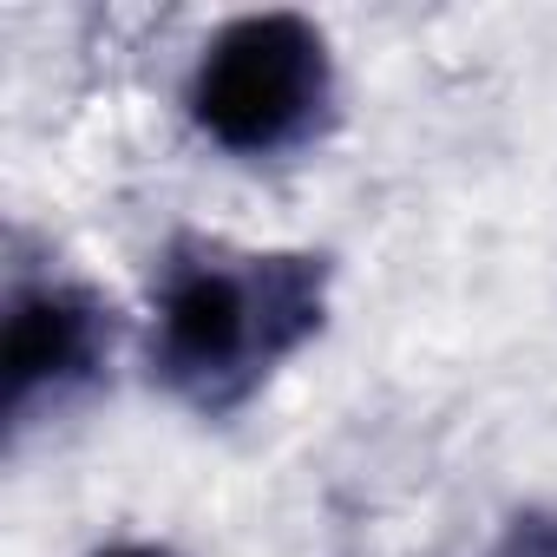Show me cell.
<instances>
[{"label":"cell","mask_w":557,"mask_h":557,"mask_svg":"<svg viewBox=\"0 0 557 557\" xmlns=\"http://www.w3.org/2000/svg\"><path fill=\"white\" fill-rule=\"evenodd\" d=\"M322 322V269L302 256H262L256 269L184 262L158 302V368L197 400L236 394L262 361L289 355Z\"/></svg>","instance_id":"6da1fadb"},{"label":"cell","mask_w":557,"mask_h":557,"mask_svg":"<svg viewBox=\"0 0 557 557\" xmlns=\"http://www.w3.org/2000/svg\"><path fill=\"white\" fill-rule=\"evenodd\" d=\"M322 92H329L322 34L296 14H256L216 34L190 86V112L230 151H275L309 132Z\"/></svg>","instance_id":"7a4b0ae2"},{"label":"cell","mask_w":557,"mask_h":557,"mask_svg":"<svg viewBox=\"0 0 557 557\" xmlns=\"http://www.w3.org/2000/svg\"><path fill=\"white\" fill-rule=\"evenodd\" d=\"M106 557H164V550H106Z\"/></svg>","instance_id":"5b68a950"},{"label":"cell","mask_w":557,"mask_h":557,"mask_svg":"<svg viewBox=\"0 0 557 557\" xmlns=\"http://www.w3.org/2000/svg\"><path fill=\"white\" fill-rule=\"evenodd\" d=\"M99 355V315L66 289H27L8 315V407L21 413L40 387L86 374Z\"/></svg>","instance_id":"3957f363"},{"label":"cell","mask_w":557,"mask_h":557,"mask_svg":"<svg viewBox=\"0 0 557 557\" xmlns=\"http://www.w3.org/2000/svg\"><path fill=\"white\" fill-rule=\"evenodd\" d=\"M505 557H557V531L531 524V531H518V537H511V550H505Z\"/></svg>","instance_id":"277c9868"}]
</instances>
